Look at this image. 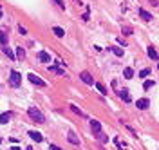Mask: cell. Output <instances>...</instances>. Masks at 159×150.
Listing matches in <instances>:
<instances>
[{
    "label": "cell",
    "mask_w": 159,
    "mask_h": 150,
    "mask_svg": "<svg viewBox=\"0 0 159 150\" xmlns=\"http://www.w3.org/2000/svg\"><path fill=\"white\" fill-rule=\"evenodd\" d=\"M9 85L15 87V89L22 85V76H20L18 71H11V74H9Z\"/></svg>",
    "instance_id": "cell-2"
},
{
    "label": "cell",
    "mask_w": 159,
    "mask_h": 150,
    "mask_svg": "<svg viewBox=\"0 0 159 150\" xmlns=\"http://www.w3.org/2000/svg\"><path fill=\"white\" fill-rule=\"evenodd\" d=\"M54 2H56V4H58L62 9H65V2H63V0H54Z\"/></svg>",
    "instance_id": "cell-27"
},
{
    "label": "cell",
    "mask_w": 159,
    "mask_h": 150,
    "mask_svg": "<svg viewBox=\"0 0 159 150\" xmlns=\"http://www.w3.org/2000/svg\"><path fill=\"white\" fill-rule=\"evenodd\" d=\"M81 20H85V22H87V20H89V11H87V13H85V15L81 16Z\"/></svg>",
    "instance_id": "cell-31"
},
{
    "label": "cell",
    "mask_w": 159,
    "mask_h": 150,
    "mask_svg": "<svg viewBox=\"0 0 159 150\" xmlns=\"http://www.w3.org/2000/svg\"><path fill=\"white\" fill-rule=\"evenodd\" d=\"M53 33H54L58 38H63V34H65V31H63L62 27H53Z\"/></svg>",
    "instance_id": "cell-17"
},
{
    "label": "cell",
    "mask_w": 159,
    "mask_h": 150,
    "mask_svg": "<svg viewBox=\"0 0 159 150\" xmlns=\"http://www.w3.org/2000/svg\"><path fill=\"white\" fill-rule=\"evenodd\" d=\"M49 71H51V72H54V74H60V76H63V74H65V71H63L62 67H58V65H49Z\"/></svg>",
    "instance_id": "cell-11"
},
{
    "label": "cell",
    "mask_w": 159,
    "mask_h": 150,
    "mask_svg": "<svg viewBox=\"0 0 159 150\" xmlns=\"http://www.w3.org/2000/svg\"><path fill=\"white\" fill-rule=\"evenodd\" d=\"M119 98H121L125 103H130V101H132V98H130V94H128V91H127V89L119 91Z\"/></svg>",
    "instance_id": "cell-10"
},
{
    "label": "cell",
    "mask_w": 159,
    "mask_h": 150,
    "mask_svg": "<svg viewBox=\"0 0 159 150\" xmlns=\"http://www.w3.org/2000/svg\"><path fill=\"white\" fill-rule=\"evenodd\" d=\"M2 51H4V54H6L7 58H11V60H16V56H15V53H13V51H11V49H9L7 45H6V47H4Z\"/></svg>",
    "instance_id": "cell-14"
},
{
    "label": "cell",
    "mask_w": 159,
    "mask_h": 150,
    "mask_svg": "<svg viewBox=\"0 0 159 150\" xmlns=\"http://www.w3.org/2000/svg\"><path fill=\"white\" fill-rule=\"evenodd\" d=\"M123 76H125L127 80H130V78L134 76V71H132V67H127V69L123 71Z\"/></svg>",
    "instance_id": "cell-18"
},
{
    "label": "cell",
    "mask_w": 159,
    "mask_h": 150,
    "mask_svg": "<svg viewBox=\"0 0 159 150\" xmlns=\"http://www.w3.org/2000/svg\"><path fill=\"white\" fill-rule=\"evenodd\" d=\"M123 33H125V34H132L134 31H132V27H130V26H123Z\"/></svg>",
    "instance_id": "cell-25"
},
{
    "label": "cell",
    "mask_w": 159,
    "mask_h": 150,
    "mask_svg": "<svg viewBox=\"0 0 159 150\" xmlns=\"http://www.w3.org/2000/svg\"><path fill=\"white\" fill-rule=\"evenodd\" d=\"M80 78H81V81L83 83H87V85H94V78L90 76L87 71H83V72H80Z\"/></svg>",
    "instance_id": "cell-4"
},
{
    "label": "cell",
    "mask_w": 159,
    "mask_h": 150,
    "mask_svg": "<svg viewBox=\"0 0 159 150\" xmlns=\"http://www.w3.org/2000/svg\"><path fill=\"white\" fill-rule=\"evenodd\" d=\"M69 107H71V110H73V112H76V114H80L81 118H87V116H85V112H83V110H80V109H78V107H76V105H69Z\"/></svg>",
    "instance_id": "cell-19"
},
{
    "label": "cell",
    "mask_w": 159,
    "mask_h": 150,
    "mask_svg": "<svg viewBox=\"0 0 159 150\" xmlns=\"http://www.w3.org/2000/svg\"><path fill=\"white\" fill-rule=\"evenodd\" d=\"M110 49H112V53H114L116 56H123V49H121V47H116V45H114V47H110Z\"/></svg>",
    "instance_id": "cell-22"
},
{
    "label": "cell",
    "mask_w": 159,
    "mask_h": 150,
    "mask_svg": "<svg viewBox=\"0 0 159 150\" xmlns=\"http://www.w3.org/2000/svg\"><path fill=\"white\" fill-rule=\"evenodd\" d=\"M0 143H2V139H0Z\"/></svg>",
    "instance_id": "cell-36"
},
{
    "label": "cell",
    "mask_w": 159,
    "mask_h": 150,
    "mask_svg": "<svg viewBox=\"0 0 159 150\" xmlns=\"http://www.w3.org/2000/svg\"><path fill=\"white\" fill-rule=\"evenodd\" d=\"M11 150H22V148H20V146H13Z\"/></svg>",
    "instance_id": "cell-32"
},
{
    "label": "cell",
    "mask_w": 159,
    "mask_h": 150,
    "mask_svg": "<svg viewBox=\"0 0 159 150\" xmlns=\"http://www.w3.org/2000/svg\"><path fill=\"white\" fill-rule=\"evenodd\" d=\"M18 31H20V34H26V33H27V31H26V27H22V26L18 27Z\"/></svg>",
    "instance_id": "cell-30"
},
{
    "label": "cell",
    "mask_w": 159,
    "mask_h": 150,
    "mask_svg": "<svg viewBox=\"0 0 159 150\" xmlns=\"http://www.w3.org/2000/svg\"><path fill=\"white\" fill-rule=\"evenodd\" d=\"M49 150H62L60 146H56V145H49Z\"/></svg>",
    "instance_id": "cell-29"
},
{
    "label": "cell",
    "mask_w": 159,
    "mask_h": 150,
    "mask_svg": "<svg viewBox=\"0 0 159 150\" xmlns=\"http://www.w3.org/2000/svg\"><path fill=\"white\" fill-rule=\"evenodd\" d=\"M157 69H159V63H157Z\"/></svg>",
    "instance_id": "cell-35"
},
{
    "label": "cell",
    "mask_w": 159,
    "mask_h": 150,
    "mask_svg": "<svg viewBox=\"0 0 159 150\" xmlns=\"http://www.w3.org/2000/svg\"><path fill=\"white\" fill-rule=\"evenodd\" d=\"M138 109H141V110H145V109H148V105H150V101L147 100V98H141V100H138Z\"/></svg>",
    "instance_id": "cell-7"
},
{
    "label": "cell",
    "mask_w": 159,
    "mask_h": 150,
    "mask_svg": "<svg viewBox=\"0 0 159 150\" xmlns=\"http://www.w3.org/2000/svg\"><path fill=\"white\" fill-rule=\"evenodd\" d=\"M27 114H29V118H31L33 121H36V123H45V116L36 109V107H29Z\"/></svg>",
    "instance_id": "cell-1"
},
{
    "label": "cell",
    "mask_w": 159,
    "mask_h": 150,
    "mask_svg": "<svg viewBox=\"0 0 159 150\" xmlns=\"http://www.w3.org/2000/svg\"><path fill=\"white\" fill-rule=\"evenodd\" d=\"M38 60H40V61H43V63H49V61H51V56H49V53L40 51V53H38Z\"/></svg>",
    "instance_id": "cell-8"
},
{
    "label": "cell",
    "mask_w": 159,
    "mask_h": 150,
    "mask_svg": "<svg viewBox=\"0 0 159 150\" xmlns=\"http://www.w3.org/2000/svg\"><path fill=\"white\" fill-rule=\"evenodd\" d=\"M118 44H119V45H123V47H125V45H127V42H125V40H123V38H118Z\"/></svg>",
    "instance_id": "cell-28"
},
{
    "label": "cell",
    "mask_w": 159,
    "mask_h": 150,
    "mask_svg": "<svg viewBox=\"0 0 159 150\" xmlns=\"http://www.w3.org/2000/svg\"><path fill=\"white\" fill-rule=\"evenodd\" d=\"M27 78L31 80V83L38 85V87H45V81H43V80H40V76H36L34 72H29V74H27Z\"/></svg>",
    "instance_id": "cell-3"
},
{
    "label": "cell",
    "mask_w": 159,
    "mask_h": 150,
    "mask_svg": "<svg viewBox=\"0 0 159 150\" xmlns=\"http://www.w3.org/2000/svg\"><path fill=\"white\" fill-rule=\"evenodd\" d=\"M90 128H92V132L100 134V132H101V123L96 121V119H90Z\"/></svg>",
    "instance_id": "cell-6"
},
{
    "label": "cell",
    "mask_w": 159,
    "mask_h": 150,
    "mask_svg": "<svg viewBox=\"0 0 159 150\" xmlns=\"http://www.w3.org/2000/svg\"><path fill=\"white\" fill-rule=\"evenodd\" d=\"M67 139H69L73 145H80V139L76 138V134H74V132H69V134H67Z\"/></svg>",
    "instance_id": "cell-13"
},
{
    "label": "cell",
    "mask_w": 159,
    "mask_h": 150,
    "mask_svg": "<svg viewBox=\"0 0 159 150\" xmlns=\"http://www.w3.org/2000/svg\"><path fill=\"white\" fill-rule=\"evenodd\" d=\"M148 74H150V69H143V71L139 72V76H141V78H147Z\"/></svg>",
    "instance_id": "cell-26"
},
{
    "label": "cell",
    "mask_w": 159,
    "mask_h": 150,
    "mask_svg": "<svg viewBox=\"0 0 159 150\" xmlns=\"http://www.w3.org/2000/svg\"><path fill=\"white\" fill-rule=\"evenodd\" d=\"M24 56H26L24 49H22V47H16V58H18V60H24Z\"/></svg>",
    "instance_id": "cell-20"
},
{
    "label": "cell",
    "mask_w": 159,
    "mask_h": 150,
    "mask_svg": "<svg viewBox=\"0 0 159 150\" xmlns=\"http://www.w3.org/2000/svg\"><path fill=\"white\" fill-rule=\"evenodd\" d=\"M26 150H33V148H26Z\"/></svg>",
    "instance_id": "cell-34"
},
{
    "label": "cell",
    "mask_w": 159,
    "mask_h": 150,
    "mask_svg": "<svg viewBox=\"0 0 159 150\" xmlns=\"http://www.w3.org/2000/svg\"><path fill=\"white\" fill-rule=\"evenodd\" d=\"M96 138H98V139H100L101 143H107V141H108V138H107V136H105L103 132H100V134H96Z\"/></svg>",
    "instance_id": "cell-24"
},
{
    "label": "cell",
    "mask_w": 159,
    "mask_h": 150,
    "mask_svg": "<svg viewBox=\"0 0 159 150\" xmlns=\"http://www.w3.org/2000/svg\"><path fill=\"white\" fill-rule=\"evenodd\" d=\"M138 13H139V16H141L143 20H145V22H152V20H154V18H152V15H150L148 11H145V9H141V7L138 9Z\"/></svg>",
    "instance_id": "cell-5"
},
{
    "label": "cell",
    "mask_w": 159,
    "mask_h": 150,
    "mask_svg": "<svg viewBox=\"0 0 159 150\" xmlns=\"http://www.w3.org/2000/svg\"><path fill=\"white\" fill-rule=\"evenodd\" d=\"M0 18H2V6H0Z\"/></svg>",
    "instance_id": "cell-33"
},
{
    "label": "cell",
    "mask_w": 159,
    "mask_h": 150,
    "mask_svg": "<svg viewBox=\"0 0 159 150\" xmlns=\"http://www.w3.org/2000/svg\"><path fill=\"white\" fill-rule=\"evenodd\" d=\"M94 85H96V89H98V91H100L103 96H105V94H108V92H107V87H105L103 83H100V81H98V83H94Z\"/></svg>",
    "instance_id": "cell-16"
},
{
    "label": "cell",
    "mask_w": 159,
    "mask_h": 150,
    "mask_svg": "<svg viewBox=\"0 0 159 150\" xmlns=\"http://www.w3.org/2000/svg\"><path fill=\"white\" fill-rule=\"evenodd\" d=\"M0 44H2V47L7 45V34H6L4 31H0Z\"/></svg>",
    "instance_id": "cell-15"
},
{
    "label": "cell",
    "mask_w": 159,
    "mask_h": 150,
    "mask_svg": "<svg viewBox=\"0 0 159 150\" xmlns=\"http://www.w3.org/2000/svg\"><path fill=\"white\" fill-rule=\"evenodd\" d=\"M147 53H148V56H150V58H152V60H157V53H155V51H154V47H152V45H150V47H148V51H147Z\"/></svg>",
    "instance_id": "cell-21"
},
{
    "label": "cell",
    "mask_w": 159,
    "mask_h": 150,
    "mask_svg": "<svg viewBox=\"0 0 159 150\" xmlns=\"http://www.w3.org/2000/svg\"><path fill=\"white\" fill-rule=\"evenodd\" d=\"M154 83H155V81H154V80H147V81H145V83H143V87H145V91H148V89H150V87H154Z\"/></svg>",
    "instance_id": "cell-23"
},
{
    "label": "cell",
    "mask_w": 159,
    "mask_h": 150,
    "mask_svg": "<svg viewBox=\"0 0 159 150\" xmlns=\"http://www.w3.org/2000/svg\"><path fill=\"white\" fill-rule=\"evenodd\" d=\"M13 118V114L11 112H4V114H0V123H2V125H6L9 119Z\"/></svg>",
    "instance_id": "cell-12"
},
{
    "label": "cell",
    "mask_w": 159,
    "mask_h": 150,
    "mask_svg": "<svg viewBox=\"0 0 159 150\" xmlns=\"http://www.w3.org/2000/svg\"><path fill=\"white\" fill-rule=\"evenodd\" d=\"M29 138H31L33 141H36V143H40V141L43 139V136H42L40 132H36V130H29Z\"/></svg>",
    "instance_id": "cell-9"
}]
</instances>
